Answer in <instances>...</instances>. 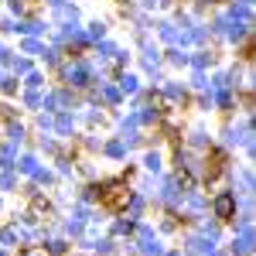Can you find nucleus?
<instances>
[{"label":"nucleus","mask_w":256,"mask_h":256,"mask_svg":"<svg viewBox=\"0 0 256 256\" xmlns=\"http://www.w3.org/2000/svg\"><path fill=\"white\" fill-rule=\"evenodd\" d=\"M126 198H130V192H126L123 184H110V188L102 192V205H110V208H123Z\"/></svg>","instance_id":"1"},{"label":"nucleus","mask_w":256,"mask_h":256,"mask_svg":"<svg viewBox=\"0 0 256 256\" xmlns=\"http://www.w3.org/2000/svg\"><path fill=\"white\" fill-rule=\"evenodd\" d=\"M24 256H48V250H44V246H28Z\"/></svg>","instance_id":"3"},{"label":"nucleus","mask_w":256,"mask_h":256,"mask_svg":"<svg viewBox=\"0 0 256 256\" xmlns=\"http://www.w3.org/2000/svg\"><path fill=\"white\" fill-rule=\"evenodd\" d=\"M232 208H236V198H232V195H218L216 198V216L218 218H229V216H232Z\"/></svg>","instance_id":"2"}]
</instances>
